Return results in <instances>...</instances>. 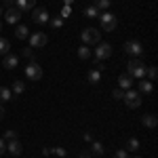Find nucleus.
<instances>
[{"instance_id": "24", "label": "nucleus", "mask_w": 158, "mask_h": 158, "mask_svg": "<svg viewBox=\"0 0 158 158\" xmlns=\"http://www.w3.org/2000/svg\"><path fill=\"white\" fill-rule=\"evenodd\" d=\"M127 148H129V152H137V150H139V139H137V137H131V139L127 141Z\"/></svg>"}, {"instance_id": "25", "label": "nucleus", "mask_w": 158, "mask_h": 158, "mask_svg": "<svg viewBox=\"0 0 158 158\" xmlns=\"http://www.w3.org/2000/svg\"><path fill=\"white\" fill-rule=\"evenodd\" d=\"M78 57L80 59H89L91 57V49L89 47H78Z\"/></svg>"}, {"instance_id": "4", "label": "nucleus", "mask_w": 158, "mask_h": 158, "mask_svg": "<svg viewBox=\"0 0 158 158\" xmlns=\"http://www.w3.org/2000/svg\"><path fill=\"white\" fill-rule=\"evenodd\" d=\"M124 103H127V106H129V108H139V106H141V95H139V93H137V91H131V89H127V91H124Z\"/></svg>"}, {"instance_id": "26", "label": "nucleus", "mask_w": 158, "mask_h": 158, "mask_svg": "<svg viewBox=\"0 0 158 158\" xmlns=\"http://www.w3.org/2000/svg\"><path fill=\"white\" fill-rule=\"evenodd\" d=\"M110 4H112V0H95V6H97L99 11H106V9H110Z\"/></svg>"}, {"instance_id": "32", "label": "nucleus", "mask_w": 158, "mask_h": 158, "mask_svg": "<svg viewBox=\"0 0 158 158\" xmlns=\"http://www.w3.org/2000/svg\"><path fill=\"white\" fill-rule=\"evenodd\" d=\"M114 158H129V154H127L124 150H118V152L114 154Z\"/></svg>"}, {"instance_id": "23", "label": "nucleus", "mask_w": 158, "mask_h": 158, "mask_svg": "<svg viewBox=\"0 0 158 158\" xmlns=\"http://www.w3.org/2000/svg\"><path fill=\"white\" fill-rule=\"evenodd\" d=\"M85 15L89 17V19H93V17H97V15H99V9L95 6V4H91V6H86V9H85Z\"/></svg>"}, {"instance_id": "31", "label": "nucleus", "mask_w": 158, "mask_h": 158, "mask_svg": "<svg viewBox=\"0 0 158 158\" xmlns=\"http://www.w3.org/2000/svg\"><path fill=\"white\" fill-rule=\"evenodd\" d=\"M9 6H15V0H2V9H9Z\"/></svg>"}, {"instance_id": "9", "label": "nucleus", "mask_w": 158, "mask_h": 158, "mask_svg": "<svg viewBox=\"0 0 158 158\" xmlns=\"http://www.w3.org/2000/svg\"><path fill=\"white\" fill-rule=\"evenodd\" d=\"M47 42H49V38H47V34H42V32H34V34L30 36V47H34V49L44 47Z\"/></svg>"}, {"instance_id": "37", "label": "nucleus", "mask_w": 158, "mask_h": 158, "mask_svg": "<svg viewBox=\"0 0 158 158\" xmlns=\"http://www.w3.org/2000/svg\"><path fill=\"white\" fill-rule=\"evenodd\" d=\"M51 154H53V152H51L49 148H44V150H42V156H51Z\"/></svg>"}, {"instance_id": "28", "label": "nucleus", "mask_w": 158, "mask_h": 158, "mask_svg": "<svg viewBox=\"0 0 158 158\" xmlns=\"http://www.w3.org/2000/svg\"><path fill=\"white\" fill-rule=\"evenodd\" d=\"M51 25H53L55 30H59L61 25H63V19H61V17H55V19H51Z\"/></svg>"}, {"instance_id": "38", "label": "nucleus", "mask_w": 158, "mask_h": 158, "mask_svg": "<svg viewBox=\"0 0 158 158\" xmlns=\"http://www.w3.org/2000/svg\"><path fill=\"white\" fill-rule=\"evenodd\" d=\"M2 118H4V108L0 106V120H2Z\"/></svg>"}, {"instance_id": "15", "label": "nucleus", "mask_w": 158, "mask_h": 158, "mask_svg": "<svg viewBox=\"0 0 158 158\" xmlns=\"http://www.w3.org/2000/svg\"><path fill=\"white\" fill-rule=\"evenodd\" d=\"M131 85H133V80H131V76L129 74H122L120 78H118V89H131Z\"/></svg>"}, {"instance_id": "7", "label": "nucleus", "mask_w": 158, "mask_h": 158, "mask_svg": "<svg viewBox=\"0 0 158 158\" xmlns=\"http://www.w3.org/2000/svg\"><path fill=\"white\" fill-rule=\"evenodd\" d=\"M112 55V44H108V42H99L97 47H95V57H97L99 61H106Z\"/></svg>"}, {"instance_id": "36", "label": "nucleus", "mask_w": 158, "mask_h": 158, "mask_svg": "<svg viewBox=\"0 0 158 158\" xmlns=\"http://www.w3.org/2000/svg\"><path fill=\"white\" fill-rule=\"evenodd\" d=\"M23 57H27V59H32V49H23Z\"/></svg>"}, {"instance_id": "34", "label": "nucleus", "mask_w": 158, "mask_h": 158, "mask_svg": "<svg viewBox=\"0 0 158 158\" xmlns=\"http://www.w3.org/2000/svg\"><path fill=\"white\" fill-rule=\"evenodd\" d=\"M4 139H6V141H9V139H15V131H11V129H9V131L4 133Z\"/></svg>"}, {"instance_id": "41", "label": "nucleus", "mask_w": 158, "mask_h": 158, "mask_svg": "<svg viewBox=\"0 0 158 158\" xmlns=\"http://www.w3.org/2000/svg\"><path fill=\"white\" fill-rule=\"evenodd\" d=\"M0 15H2V6H0Z\"/></svg>"}, {"instance_id": "20", "label": "nucleus", "mask_w": 158, "mask_h": 158, "mask_svg": "<svg viewBox=\"0 0 158 158\" xmlns=\"http://www.w3.org/2000/svg\"><path fill=\"white\" fill-rule=\"evenodd\" d=\"M9 51H11V42H9L6 38L0 36V55H6Z\"/></svg>"}, {"instance_id": "33", "label": "nucleus", "mask_w": 158, "mask_h": 158, "mask_svg": "<svg viewBox=\"0 0 158 158\" xmlns=\"http://www.w3.org/2000/svg\"><path fill=\"white\" fill-rule=\"evenodd\" d=\"M53 154H57V156H65V150L63 148H55V150H51Z\"/></svg>"}, {"instance_id": "13", "label": "nucleus", "mask_w": 158, "mask_h": 158, "mask_svg": "<svg viewBox=\"0 0 158 158\" xmlns=\"http://www.w3.org/2000/svg\"><path fill=\"white\" fill-rule=\"evenodd\" d=\"M6 150H9V152H11L13 156H19V154H21V150H23V148H21V143H19V141H17V139H9V143H6Z\"/></svg>"}, {"instance_id": "29", "label": "nucleus", "mask_w": 158, "mask_h": 158, "mask_svg": "<svg viewBox=\"0 0 158 158\" xmlns=\"http://www.w3.org/2000/svg\"><path fill=\"white\" fill-rule=\"evenodd\" d=\"M112 97L114 99H122L124 97V91H122V89H114V91H112Z\"/></svg>"}, {"instance_id": "30", "label": "nucleus", "mask_w": 158, "mask_h": 158, "mask_svg": "<svg viewBox=\"0 0 158 158\" xmlns=\"http://www.w3.org/2000/svg\"><path fill=\"white\" fill-rule=\"evenodd\" d=\"M70 13H72V9H70V4H65V6H63V9H61V19H65V17H68V15H70Z\"/></svg>"}, {"instance_id": "27", "label": "nucleus", "mask_w": 158, "mask_h": 158, "mask_svg": "<svg viewBox=\"0 0 158 158\" xmlns=\"http://www.w3.org/2000/svg\"><path fill=\"white\" fill-rule=\"evenodd\" d=\"M146 74H148V78H150V80H156L158 70H156V68H148V70H146Z\"/></svg>"}, {"instance_id": "17", "label": "nucleus", "mask_w": 158, "mask_h": 158, "mask_svg": "<svg viewBox=\"0 0 158 158\" xmlns=\"http://www.w3.org/2000/svg\"><path fill=\"white\" fill-rule=\"evenodd\" d=\"M91 152L95 154V156H101L106 150H103V143L101 141H91Z\"/></svg>"}, {"instance_id": "6", "label": "nucleus", "mask_w": 158, "mask_h": 158, "mask_svg": "<svg viewBox=\"0 0 158 158\" xmlns=\"http://www.w3.org/2000/svg\"><path fill=\"white\" fill-rule=\"evenodd\" d=\"M25 78L27 80H40L42 78V68L38 63H27L25 68Z\"/></svg>"}, {"instance_id": "10", "label": "nucleus", "mask_w": 158, "mask_h": 158, "mask_svg": "<svg viewBox=\"0 0 158 158\" xmlns=\"http://www.w3.org/2000/svg\"><path fill=\"white\" fill-rule=\"evenodd\" d=\"M32 19H34V23L42 25L49 21V11L42 6V9H32Z\"/></svg>"}, {"instance_id": "40", "label": "nucleus", "mask_w": 158, "mask_h": 158, "mask_svg": "<svg viewBox=\"0 0 158 158\" xmlns=\"http://www.w3.org/2000/svg\"><path fill=\"white\" fill-rule=\"evenodd\" d=\"M63 2H65V4H72V2H74V0H63Z\"/></svg>"}, {"instance_id": "14", "label": "nucleus", "mask_w": 158, "mask_h": 158, "mask_svg": "<svg viewBox=\"0 0 158 158\" xmlns=\"http://www.w3.org/2000/svg\"><path fill=\"white\" fill-rule=\"evenodd\" d=\"M141 122H143V127H148V129H154L158 124V118L154 114H143V116H141Z\"/></svg>"}, {"instance_id": "1", "label": "nucleus", "mask_w": 158, "mask_h": 158, "mask_svg": "<svg viewBox=\"0 0 158 158\" xmlns=\"http://www.w3.org/2000/svg\"><path fill=\"white\" fill-rule=\"evenodd\" d=\"M127 68H129V72H127V74H129L131 78H139V80H141V78H146V63H143L141 59H137V57L131 59Z\"/></svg>"}, {"instance_id": "12", "label": "nucleus", "mask_w": 158, "mask_h": 158, "mask_svg": "<svg viewBox=\"0 0 158 158\" xmlns=\"http://www.w3.org/2000/svg\"><path fill=\"white\" fill-rule=\"evenodd\" d=\"M17 63H19V59H17V55H4V59H2V65L6 68V70H15L17 68Z\"/></svg>"}, {"instance_id": "2", "label": "nucleus", "mask_w": 158, "mask_h": 158, "mask_svg": "<svg viewBox=\"0 0 158 158\" xmlns=\"http://www.w3.org/2000/svg\"><path fill=\"white\" fill-rule=\"evenodd\" d=\"M99 25H101L103 32H114L116 25H118V21H116V17H114L112 13H101V17H99Z\"/></svg>"}, {"instance_id": "21", "label": "nucleus", "mask_w": 158, "mask_h": 158, "mask_svg": "<svg viewBox=\"0 0 158 158\" xmlns=\"http://www.w3.org/2000/svg\"><path fill=\"white\" fill-rule=\"evenodd\" d=\"M86 78H89V82H91V85H97L99 78H101V74H99V70H91Z\"/></svg>"}, {"instance_id": "3", "label": "nucleus", "mask_w": 158, "mask_h": 158, "mask_svg": "<svg viewBox=\"0 0 158 158\" xmlns=\"http://www.w3.org/2000/svg\"><path fill=\"white\" fill-rule=\"evenodd\" d=\"M82 42L85 44H99L101 42V34L95 27H85L82 30Z\"/></svg>"}, {"instance_id": "39", "label": "nucleus", "mask_w": 158, "mask_h": 158, "mask_svg": "<svg viewBox=\"0 0 158 158\" xmlns=\"http://www.w3.org/2000/svg\"><path fill=\"white\" fill-rule=\"evenodd\" d=\"M78 158H91V156H89V154H80Z\"/></svg>"}, {"instance_id": "35", "label": "nucleus", "mask_w": 158, "mask_h": 158, "mask_svg": "<svg viewBox=\"0 0 158 158\" xmlns=\"http://www.w3.org/2000/svg\"><path fill=\"white\" fill-rule=\"evenodd\" d=\"M6 152V143H4V139H0V156Z\"/></svg>"}, {"instance_id": "11", "label": "nucleus", "mask_w": 158, "mask_h": 158, "mask_svg": "<svg viewBox=\"0 0 158 158\" xmlns=\"http://www.w3.org/2000/svg\"><path fill=\"white\" fill-rule=\"evenodd\" d=\"M15 6L21 13L32 11V9H36V0H15Z\"/></svg>"}, {"instance_id": "16", "label": "nucleus", "mask_w": 158, "mask_h": 158, "mask_svg": "<svg viewBox=\"0 0 158 158\" xmlns=\"http://www.w3.org/2000/svg\"><path fill=\"white\" fill-rule=\"evenodd\" d=\"M11 99H13L11 89H6V86H0V103H4V101H11Z\"/></svg>"}, {"instance_id": "18", "label": "nucleus", "mask_w": 158, "mask_h": 158, "mask_svg": "<svg viewBox=\"0 0 158 158\" xmlns=\"http://www.w3.org/2000/svg\"><path fill=\"white\" fill-rule=\"evenodd\" d=\"M25 91V85H23V80H15V82H13V95H21V93H23Z\"/></svg>"}, {"instance_id": "42", "label": "nucleus", "mask_w": 158, "mask_h": 158, "mask_svg": "<svg viewBox=\"0 0 158 158\" xmlns=\"http://www.w3.org/2000/svg\"><path fill=\"white\" fill-rule=\"evenodd\" d=\"M135 158H139V156H135Z\"/></svg>"}, {"instance_id": "8", "label": "nucleus", "mask_w": 158, "mask_h": 158, "mask_svg": "<svg viewBox=\"0 0 158 158\" xmlns=\"http://www.w3.org/2000/svg\"><path fill=\"white\" fill-rule=\"evenodd\" d=\"M124 51H127V55H133V57H139V55L143 53V44H141L139 40H129V42L124 44Z\"/></svg>"}, {"instance_id": "5", "label": "nucleus", "mask_w": 158, "mask_h": 158, "mask_svg": "<svg viewBox=\"0 0 158 158\" xmlns=\"http://www.w3.org/2000/svg\"><path fill=\"white\" fill-rule=\"evenodd\" d=\"M2 15H4V21L13 25V23H19V19H21V15H23V13L19 11L17 6H9V9H4Z\"/></svg>"}, {"instance_id": "22", "label": "nucleus", "mask_w": 158, "mask_h": 158, "mask_svg": "<svg viewBox=\"0 0 158 158\" xmlns=\"http://www.w3.org/2000/svg\"><path fill=\"white\" fill-rule=\"evenodd\" d=\"M15 36L19 38V40H25V38H27V27H25V25H17V30H15Z\"/></svg>"}, {"instance_id": "19", "label": "nucleus", "mask_w": 158, "mask_h": 158, "mask_svg": "<svg viewBox=\"0 0 158 158\" xmlns=\"http://www.w3.org/2000/svg\"><path fill=\"white\" fill-rule=\"evenodd\" d=\"M152 89H154V86H152V80H141V82H139V93H152Z\"/></svg>"}]
</instances>
